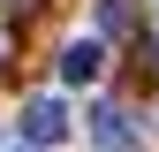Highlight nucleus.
<instances>
[{
  "label": "nucleus",
  "mask_w": 159,
  "mask_h": 152,
  "mask_svg": "<svg viewBox=\"0 0 159 152\" xmlns=\"http://www.w3.org/2000/svg\"><path fill=\"white\" fill-rule=\"evenodd\" d=\"M61 137H68V107L53 99V91H38V99L23 107V145L46 152V145H61Z\"/></svg>",
  "instance_id": "nucleus-1"
},
{
  "label": "nucleus",
  "mask_w": 159,
  "mask_h": 152,
  "mask_svg": "<svg viewBox=\"0 0 159 152\" xmlns=\"http://www.w3.org/2000/svg\"><path fill=\"white\" fill-rule=\"evenodd\" d=\"M136 23V8H129V0H98V31H114V38H121Z\"/></svg>",
  "instance_id": "nucleus-4"
},
{
  "label": "nucleus",
  "mask_w": 159,
  "mask_h": 152,
  "mask_svg": "<svg viewBox=\"0 0 159 152\" xmlns=\"http://www.w3.org/2000/svg\"><path fill=\"white\" fill-rule=\"evenodd\" d=\"M15 152H30V145H15Z\"/></svg>",
  "instance_id": "nucleus-5"
},
{
  "label": "nucleus",
  "mask_w": 159,
  "mask_h": 152,
  "mask_svg": "<svg viewBox=\"0 0 159 152\" xmlns=\"http://www.w3.org/2000/svg\"><path fill=\"white\" fill-rule=\"evenodd\" d=\"M98 69H106V46L98 38H68L61 46V84H91Z\"/></svg>",
  "instance_id": "nucleus-3"
},
{
  "label": "nucleus",
  "mask_w": 159,
  "mask_h": 152,
  "mask_svg": "<svg viewBox=\"0 0 159 152\" xmlns=\"http://www.w3.org/2000/svg\"><path fill=\"white\" fill-rule=\"evenodd\" d=\"M91 145H98V152H136V114L106 99V107L91 114Z\"/></svg>",
  "instance_id": "nucleus-2"
}]
</instances>
